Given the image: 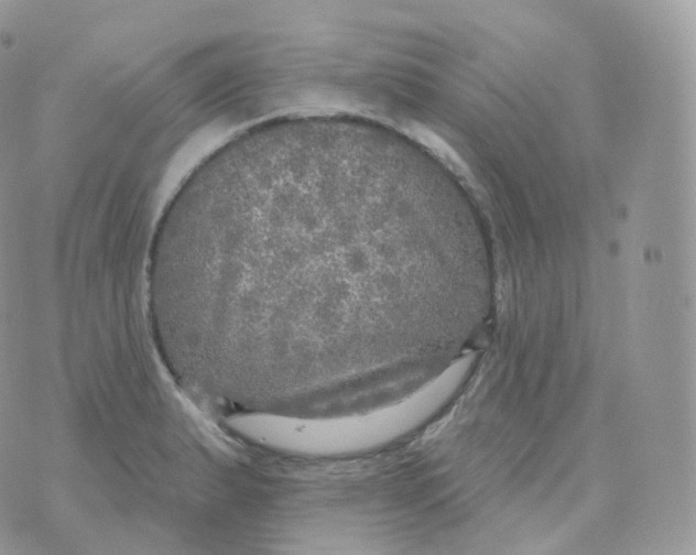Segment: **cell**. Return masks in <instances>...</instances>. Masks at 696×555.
<instances>
[{"mask_svg":"<svg viewBox=\"0 0 696 555\" xmlns=\"http://www.w3.org/2000/svg\"><path fill=\"white\" fill-rule=\"evenodd\" d=\"M429 237L412 181L373 132L276 119L221 146L175 194L151 249L150 298L193 351L248 385L347 374L402 347L410 262Z\"/></svg>","mask_w":696,"mask_h":555,"instance_id":"obj_1","label":"cell"},{"mask_svg":"<svg viewBox=\"0 0 696 555\" xmlns=\"http://www.w3.org/2000/svg\"><path fill=\"white\" fill-rule=\"evenodd\" d=\"M428 398L416 403L405 406H396L394 409L384 410L376 415L358 417V418H339L333 423H293L292 425H280L278 422L272 426L262 417L261 422L275 429L284 431V435H272L265 439L275 436H284L282 446H292L314 450L329 449H348L349 447L369 446L382 439L393 437V435L410 428L409 426L417 423L418 417L424 414L425 410H421V405L425 404Z\"/></svg>","mask_w":696,"mask_h":555,"instance_id":"obj_2","label":"cell"}]
</instances>
